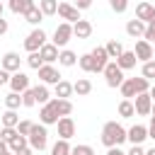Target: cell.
<instances>
[{
  "instance_id": "6da1fadb",
  "label": "cell",
  "mask_w": 155,
  "mask_h": 155,
  "mask_svg": "<svg viewBox=\"0 0 155 155\" xmlns=\"http://www.w3.org/2000/svg\"><path fill=\"white\" fill-rule=\"evenodd\" d=\"M126 128L119 124V121H107L102 126V145L104 148H114V145H121L126 143Z\"/></svg>"
},
{
  "instance_id": "7a4b0ae2",
  "label": "cell",
  "mask_w": 155,
  "mask_h": 155,
  "mask_svg": "<svg viewBox=\"0 0 155 155\" xmlns=\"http://www.w3.org/2000/svg\"><path fill=\"white\" fill-rule=\"evenodd\" d=\"M121 97L124 99H131V97H136V94H140V92H150V80L148 78H126L124 82H121Z\"/></svg>"
},
{
  "instance_id": "3957f363",
  "label": "cell",
  "mask_w": 155,
  "mask_h": 155,
  "mask_svg": "<svg viewBox=\"0 0 155 155\" xmlns=\"http://www.w3.org/2000/svg\"><path fill=\"white\" fill-rule=\"evenodd\" d=\"M29 138V145L34 148V150H46V145H48V131H46V126L39 121V124H34L31 126V133L27 136Z\"/></svg>"
},
{
  "instance_id": "277c9868",
  "label": "cell",
  "mask_w": 155,
  "mask_h": 155,
  "mask_svg": "<svg viewBox=\"0 0 155 155\" xmlns=\"http://www.w3.org/2000/svg\"><path fill=\"white\" fill-rule=\"evenodd\" d=\"M104 80H107V87H121V82L126 80L124 78V70L119 68L116 61H109L107 68H104Z\"/></svg>"
},
{
  "instance_id": "5b68a950",
  "label": "cell",
  "mask_w": 155,
  "mask_h": 155,
  "mask_svg": "<svg viewBox=\"0 0 155 155\" xmlns=\"http://www.w3.org/2000/svg\"><path fill=\"white\" fill-rule=\"evenodd\" d=\"M70 39H73V24H70V22H61V24L56 27V31H53L51 44H56L58 48H65Z\"/></svg>"
},
{
  "instance_id": "8992f818",
  "label": "cell",
  "mask_w": 155,
  "mask_h": 155,
  "mask_svg": "<svg viewBox=\"0 0 155 155\" xmlns=\"http://www.w3.org/2000/svg\"><path fill=\"white\" fill-rule=\"evenodd\" d=\"M44 44H46V31H44L41 27H34V29L29 31V36L24 39V48H27V53L39 51Z\"/></svg>"
},
{
  "instance_id": "52a82bcc",
  "label": "cell",
  "mask_w": 155,
  "mask_h": 155,
  "mask_svg": "<svg viewBox=\"0 0 155 155\" xmlns=\"http://www.w3.org/2000/svg\"><path fill=\"white\" fill-rule=\"evenodd\" d=\"M36 73H39V80H41L44 85H56V82H61V80H63V78H61V73L53 68V63H44Z\"/></svg>"
},
{
  "instance_id": "ba28073f",
  "label": "cell",
  "mask_w": 155,
  "mask_h": 155,
  "mask_svg": "<svg viewBox=\"0 0 155 155\" xmlns=\"http://www.w3.org/2000/svg\"><path fill=\"white\" fill-rule=\"evenodd\" d=\"M133 107H136V114H138V116H150V111H153V97H150V92L136 94Z\"/></svg>"
},
{
  "instance_id": "9c48e42d",
  "label": "cell",
  "mask_w": 155,
  "mask_h": 155,
  "mask_svg": "<svg viewBox=\"0 0 155 155\" xmlns=\"http://www.w3.org/2000/svg\"><path fill=\"white\" fill-rule=\"evenodd\" d=\"M58 111H56V107H53V102L48 99L46 104H41V111H39V121L44 124V126H53V124H58Z\"/></svg>"
},
{
  "instance_id": "30bf717a",
  "label": "cell",
  "mask_w": 155,
  "mask_h": 155,
  "mask_svg": "<svg viewBox=\"0 0 155 155\" xmlns=\"http://www.w3.org/2000/svg\"><path fill=\"white\" fill-rule=\"evenodd\" d=\"M63 22H70V24H75L78 19H82L80 17V10L75 7V5H68V2H58V12H56Z\"/></svg>"
},
{
  "instance_id": "8fae6325",
  "label": "cell",
  "mask_w": 155,
  "mask_h": 155,
  "mask_svg": "<svg viewBox=\"0 0 155 155\" xmlns=\"http://www.w3.org/2000/svg\"><path fill=\"white\" fill-rule=\"evenodd\" d=\"M148 138V126H143V124H136V126H131L128 128V133H126V140L131 143V145H143V140Z\"/></svg>"
},
{
  "instance_id": "7c38bea8",
  "label": "cell",
  "mask_w": 155,
  "mask_h": 155,
  "mask_svg": "<svg viewBox=\"0 0 155 155\" xmlns=\"http://www.w3.org/2000/svg\"><path fill=\"white\" fill-rule=\"evenodd\" d=\"M10 90L12 92H24V90H29V75L27 73H22V70H17V73H12V78H10Z\"/></svg>"
},
{
  "instance_id": "4fadbf2b",
  "label": "cell",
  "mask_w": 155,
  "mask_h": 155,
  "mask_svg": "<svg viewBox=\"0 0 155 155\" xmlns=\"http://www.w3.org/2000/svg\"><path fill=\"white\" fill-rule=\"evenodd\" d=\"M56 126H58V138H65V140H70V138L75 136V121H73L70 116H61Z\"/></svg>"
},
{
  "instance_id": "5bb4252c",
  "label": "cell",
  "mask_w": 155,
  "mask_h": 155,
  "mask_svg": "<svg viewBox=\"0 0 155 155\" xmlns=\"http://www.w3.org/2000/svg\"><path fill=\"white\" fill-rule=\"evenodd\" d=\"M133 53H136V58H138L140 63H145V61H150V58H153V44H150V41H145V39H138V41H136Z\"/></svg>"
},
{
  "instance_id": "9a60e30c",
  "label": "cell",
  "mask_w": 155,
  "mask_h": 155,
  "mask_svg": "<svg viewBox=\"0 0 155 155\" xmlns=\"http://www.w3.org/2000/svg\"><path fill=\"white\" fill-rule=\"evenodd\" d=\"M90 53H92V58H94V73H104V68H107V63H109L107 48H104V46H97V48H92Z\"/></svg>"
},
{
  "instance_id": "2e32d148",
  "label": "cell",
  "mask_w": 155,
  "mask_h": 155,
  "mask_svg": "<svg viewBox=\"0 0 155 155\" xmlns=\"http://www.w3.org/2000/svg\"><path fill=\"white\" fill-rule=\"evenodd\" d=\"M136 17L143 19L145 24L153 22V19H155V5H153V2H145V0L138 2V5H136Z\"/></svg>"
},
{
  "instance_id": "e0dca14e",
  "label": "cell",
  "mask_w": 155,
  "mask_h": 155,
  "mask_svg": "<svg viewBox=\"0 0 155 155\" xmlns=\"http://www.w3.org/2000/svg\"><path fill=\"white\" fill-rule=\"evenodd\" d=\"M19 65H22V58H19V53H15V51H7V53L2 56V65H0V68H5L7 73H17V70H19Z\"/></svg>"
},
{
  "instance_id": "ac0fdd59",
  "label": "cell",
  "mask_w": 155,
  "mask_h": 155,
  "mask_svg": "<svg viewBox=\"0 0 155 155\" xmlns=\"http://www.w3.org/2000/svg\"><path fill=\"white\" fill-rule=\"evenodd\" d=\"M145 27H148V24H145L143 19H138V17H136V19H128V22H126V34L133 36V39H138V36L145 34Z\"/></svg>"
},
{
  "instance_id": "d6986e66",
  "label": "cell",
  "mask_w": 155,
  "mask_h": 155,
  "mask_svg": "<svg viewBox=\"0 0 155 155\" xmlns=\"http://www.w3.org/2000/svg\"><path fill=\"white\" fill-rule=\"evenodd\" d=\"M34 5H36L34 0H10V2H7L10 12H15V15H22V17H24V15H27V12H29Z\"/></svg>"
},
{
  "instance_id": "ffe728a7",
  "label": "cell",
  "mask_w": 155,
  "mask_h": 155,
  "mask_svg": "<svg viewBox=\"0 0 155 155\" xmlns=\"http://www.w3.org/2000/svg\"><path fill=\"white\" fill-rule=\"evenodd\" d=\"M116 63H119V68L126 73V70H131V68H136V63H138V58H136V53L133 51H126L124 48V53L116 58Z\"/></svg>"
},
{
  "instance_id": "44dd1931",
  "label": "cell",
  "mask_w": 155,
  "mask_h": 155,
  "mask_svg": "<svg viewBox=\"0 0 155 155\" xmlns=\"http://www.w3.org/2000/svg\"><path fill=\"white\" fill-rule=\"evenodd\" d=\"M92 34V24H90V19H78L75 24H73V36H78V39H87Z\"/></svg>"
},
{
  "instance_id": "7402d4cb",
  "label": "cell",
  "mask_w": 155,
  "mask_h": 155,
  "mask_svg": "<svg viewBox=\"0 0 155 155\" xmlns=\"http://www.w3.org/2000/svg\"><path fill=\"white\" fill-rule=\"evenodd\" d=\"M39 53H41V58H44V63H56L58 61V46L56 44H44L41 48H39Z\"/></svg>"
},
{
  "instance_id": "603a6c76",
  "label": "cell",
  "mask_w": 155,
  "mask_h": 155,
  "mask_svg": "<svg viewBox=\"0 0 155 155\" xmlns=\"http://www.w3.org/2000/svg\"><path fill=\"white\" fill-rule=\"evenodd\" d=\"M75 63H78V53L70 51V48H61V53H58V65H63V68H73Z\"/></svg>"
},
{
  "instance_id": "cb8c5ba5",
  "label": "cell",
  "mask_w": 155,
  "mask_h": 155,
  "mask_svg": "<svg viewBox=\"0 0 155 155\" xmlns=\"http://www.w3.org/2000/svg\"><path fill=\"white\" fill-rule=\"evenodd\" d=\"M51 102H53V107H56L58 116H70V114H73V102H70V99H61V97H53Z\"/></svg>"
},
{
  "instance_id": "d4e9b609",
  "label": "cell",
  "mask_w": 155,
  "mask_h": 155,
  "mask_svg": "<svg viewBox=\"0 0 155 155\" xmlns=\"http://www.w3.org/2000/svg\"><path fill=\"white\" fill-rule=\"evenodd\" d=\"M53 94H56V97H61V99H68V97L73 94V82H68V80L56 82V85H53Z\"/></svg>"
},
{
  "instance_id": "484cf974",
  "label": "cell",
  "mask_w": 155,
  "mask_h": 155,
  "mask_svg": "<svg viewBox=\"0 0 155 155\" xmlns=\"http://www.w3.org/2000/svg\"><path fill=\"white\" fill-rule=\"evenodd\" d=\"M44 17H46V15L41 12V7H39V5H34V7H31V10L27 12V15H24V19H27V22H29L31 27H39V24L44 22Z\"/></svg>"
},
{
  "instance_id": "4316f807",
  "label": "cell",
  "mask_w": 155,
  "mask_h": 155,
  "mask_svg": "<svg viewBox=\"0 0 155 155\" xmlns=\"http://www.w3.org/2000/svg\"><path fill=\"white\" fill-rule=\"evenodd\" d=\"M73 92H75L78 97H85V94L92 92V82H90L87 78H80L78 82H73Z\"/></svg>"
},
{
  "instance_id": "83f0119b",
  "label": "cell",
  "mask_w": 155,
  "mask_h": 155,
  "mask_svg": "<svg viewBox=\"0 0 155 155\" xmlns=\"http://www.w3.org/2000/svg\"><path fill=\"white\" fill-rule=\"evenodd\" d=\"M119 116H121V119H131V116H136V107H133L131 99H121V102H119Z\"/></svg>"
},
{
  "instance_id": "f1b7e54d",
  "label": "cell",
  "mask_w": 155,
  "mask_h": 155,
  "mask_svg": "<svg viewBox=\"0 0 155 155\" xmlns=\"http://www.w3.org/2000/svg\"><path fill=\"white\" fill-rule=\"evenodd\" d=\"M70 143L65 140V138H58L56 143H53V148H51V155H70Z\"/></svg>"
},
{
  "instance_id": "f546056e",
  "label": "cell",
  "mask_w": 155,
  "mask_h": 155,
  "mask_svg": "<svg viewBox=\"0 0 155 155\" xmlns=\"http://www.w3.org/2000/svg\"><path fill=\"white\" fill-rule=\"evenodd\" d=\"M104 48H107V53H109V58H114V61H116V58H119V56L124 53V46H121V41H116V39H111V41H107V46H104Z\"/></svg>"
},
{
  "instance_id": "4dcf8cb0",
  "label": "cell",
  "mask_w": 155,
  "mask_h": 155,
  "mask_svg": "<svg viewBox=\"0 0 155 155\" xmlns=\"http://www.w3.org/2000/svg\"><path fill=\"white\" fill-rule=\"evenodd\" d=\"M78 65H80L85 73H94V58H92V53H82V56H78Z\"/></svg>"
},
{
  "instance_id": "1f68e13d",
  "label": "cell",
  "mask_w": 155,
  "mask_h": 155,
  "mask_svg": "<svg viewBox=\"0 0 155 155\" xmlns=\"http://www.w3.org/2000/svg\"><path fill=\"white\" fill-rule=\"evenodd\" d=\"M0 119H2V126H12V128H17V124H19V114H17V109H7Z\"/></svg>"
},
{
  "instance_id": "d6a6232c",
  "label": "cell",
  "mask_w": 155,
  "mask_h": 155,
  "mask_svg": "<svg viewBox=\"0 0 155 155\" xmlns=\"http://www.w3.org/2000/svg\"><path fill=\"white\" fill-rule=\"evenodd\" d=\"M34 94H36V104H46V102L51 99V92H48V87H46L44 82L34 87Z\"/></svg>"
},
{
  "instance_id": "836d02e7",
  "label": "cell",
  "mask_w": 155,
  "mask_h": 155,
  "mask_svg": "<svg viewBox=\"0 0 155 155\" xmlns=\"http://www.w3.org/2000/svg\"><path fill=\"white\" fill-rule=\"evenodd\" d=\"M7 145H10V150H12V153H17V150H22V148H27V145H29V138H27V136H22V133H17Z\"/></svg>"
},
{
  "instance_id": "e575fe53",
  "label": "cell",
  "mask_w": 155,
  "mask_h": 155,
  "mask_svg": "<svg viewBox=\"0 0 155 155\" xmlns=\"http://www.w3.org/2000/svg\"><path fill=\"white\" fill-rule=\"evenodd\" d=\"M39 7L46 17H51V15L58 12V0H39Z\"/></svg>"
},
{
  "instance_id": "d590c367",
  "label": "cell",
  "mask_w": 155,
  "mask_h": 155,
  "mask_svg": "<svg viewBox=\"0 0 155 155\" xmlns=\"http://www.w3.org/2000/svg\"><path fill=\"white\" fill-rule=\"evenodd\" d=\"M24 61H27V65H29L31 70H39V68L44 65V58H41V53H39V51H31Z\"/></svg>"
},
{
  "instance_id": "8d00e7d4",
  "label": "cell",
  "mask_w": 155,
  "mask_h": 155,
  "mask_svg": "<svg viewBox=\"0 0 155 155\" xmlns=\"http://www.w3.org/2000/svg\"><path fill=\"white\" fill-rule=\"evenodd\" d=\"M5 107H7V109H19V107H22V94H19V92H10V94L5 97Z\"/></svg>"
},
{
  "instance_id": "74e56055",
  "label": "cell",
  "mask_w": 155,
  "mask_h": 155,
  "mask_svg": "<svg viewBox=\"0 0 155 155\" xmlns=\"http://www.w3.org/2000/svg\"><path fill=\"white\" fill-rule=\"evenodd\" d=\"M140 75H143V78H148V80H153V78H155V58H150V61H145V63H143Z\"/></svg>"
},
{
  "instance_id": "f35d334b",
  "label": "cell",
  "mask_w": 155,
  "mask_h": 155,
  "mask_svg": "<svg viewBox=\"0 0 155 155\" xmlns=\"http://www.w3.org/2000/svg\"><path fill=\"white\" fill-rule=\"evenodd\" d=\"M70 155H94V150H92V145H87V143H78V145L70 148Z\"/></svg>"
},
{
  "instance_id": "ab89813d",
  "label": "cell",
  "mask_w": 155,
  "mask_h": 155,
  "mask_svg": "<svg viewBox=\"0 0 155 155\" xmlns=\"http://www.w3.org/2000/svg\"><path fill=\"white\" fill-rule=\"evenodd\" d=\"M34 104H36V94H34V87H29L22 92V107H34Z\"/></svg>"
},
{
  "instance_id": "60d3db41",
  "label": "cell",
  "mask_w": 155,
  "mask_h": 155,
  "mask_svg": "<svg viewBox=\"0 0 155 155\" xmlns=\"http://www.w3.org/2000/svg\"><path fill=\"white\" fill-rule=\"evenodd\" d=\"M109 7L116 12V15H124L128 10V0H109Z\"/></svg>"
},
{
  "instance_id": "b9f144b4",
  "label": "cell",
  "mask_w": 155,
  "mask_h": 155,
  "mask_svg": "<svg viewBox=\"0 0 155 155\" xmlns=\"http://www.w3.org/2000/svg\"><path fill=\"white\" fill-rule=\"evenodd\" d=\"M19 131L17 128H12V126H2V131H0V140H5V143H10L15 136H17Z\"/></svg>"
},
{
  "instance_id": "7bdbcfd3",
  "label": "cell",
  "mask_w": 155,
  "mask_h": 155,
  "mask_svg": "<svg viewBox=\"0 0 155 155\" xmlns=\"http://www.w3.org/2000/svg\"><path fill=\"white\" fill-rule=\"evenodd\" d=\"M31 126H34V121H29V119H22V121L17 124V131H19L22 136H29V133H31Z\"/></svg>"
},
{
  "instance_id": "ee69618b",
  "label": "cell",
  "mask_w": 155,
  "mask_h": 155,
  "mask_svg": "<svg viewBox=\"0 0 155 155\" xmlns=\"http://www.w3.org/2000/svg\"><path fill=\"white\" fill-rule=\"evenodd\" d=\"M143 39H145V41H150V44H155V19H153V22H148Z\"/></svg>"
},
{
  "instance_id": "f6af8a7d",
  "label": "cell",
  "mask_w": 155,
  "mask_h": 155,
  "mask_svg": "<svg viewBox=\"0 0 155 155\" xmlns=\"http://www.w3.org/2000/svg\"><path fill=\"white\" fill-rule=\"evenodd\" d=\"M10 78H12V73H7L5 68H0V87L2 85H10Z\"/></svg>"
},
{
  "instance_id": "bcb514c9",
  "label": "cell",
  "mask_w": 155,
  "mask_h": 155,
  "mask_svg": "<svg viewBox=\"0 0 155 155\" xmlns=\"http://www.w3.org/2000/svg\"><path fill=\"white\" fill-rule=\"evenodd\" d=\"M75 7L78 10H90L92 7V0H75Z\"/></svg>"
},
{
  "instance_id": "7dc6e473",
  "label": "cell",
  "mask_w": 155,
  "mask_h": 155,
  "mask_svg": "<svg viewBox=\"0 0 155 155\" xmlns=\"http://www.w3.org/2000/svg\"><path fill=\"white\" fill-rule=\"evenodd\" d=\"M128 155H145V148H143V145H131Z\"/></svg>"
},
{
  "instance_id": "c3c4849f",
  "label": "cell",
  "mask_w": 155,
  "mask_h": 155,
  "mask_svg": "<svg viewBox=\"0 0 155 155\" xmlns=\"http://www.w3.org/2000/svg\"><path fill=\"white\" fill-rule=\"evenodd\" d=\"M107 155H128V153H124L119 145H114V148H107Z\"/></svg>"
},
{
  "instance_id": "681fc988",
  "label": "cell",
  "mask_w": 155,
  "mask_h": 155,
  "mask_svg": "<svg viewBox=\"0 0 155 155\" xmlns=\"http://www.w3.org/2000/svg\"><path fill=\"white\" fill-rule=\"evenodd\" d=\"M148 138L155 140V116H150V126H148Z\"/></svg>"
},
{
  "instance_id": "f907efd6",
  "label": "cell",
  "mask_w": 155,
  "mask_h": 155,
  "mask_svg": "<svg viewBox=\"0 0 155 155\" xmlns=\"http://www.w3.org/2000/svg\"><path fill=\"white\" fill-rule=\"evenodd\" d=\"M7 29H10L7 19H2V17H0V36H5V34H7Z\"/></svg>"
},
{
  "instance_id": "816d5d0a",
  "label": "cell",
  "mask_w": 155,
  "mask_h": 155,
  "mask_svg": "<svg viewBox=\"0 0 155 155\" xmlns=\"http://www.w3.org/2000/svg\"><path fill=\"white\" fill-rule=\"evenodd\" d=\"M15 155H34V148H31V145H27V148H22V150H17Z\"/></svg>"
},
{
  "instance_id": "f5cc1de1",
  "label": "cell",
  "mask_w": 155,
  "mask_h": 155,
  "mask_svg": "<svg viewBox=\"0 0 155 155\" xmlns=\"http://www.w3.org/2000/svg\"><path fill=\"white\" fill-rule=\"evenodd\" d=\"M5 150H10V145H7L5 140H0V153H5Z\"/></svg>"
},
{
  "instance_id": "db71d44e",
  "label": "cell",
  "mask_w": 155,
  "mask_h": 155,
  "mask_svg": "<svg viewBox=\"0 0 155 155\" xmlns=\"http://www.w3.org/2000/svg\"><path fill=\"white\" fill-rule=\"evenodd\" d=\"M150 97H153V102H155V85L150 87Z\"/></svg>"
},
{
  "instance_id": "11a10c76",
  "label": "cell",
  "mask_w": 155,
  "mask_h": 155,
  "mask_svg": "<svg viewBox=\"0 0 155 155\" xmlns=\"http://www.w3.org/2000/svg\"><path fill=\"white\" fill-rule=\"evenodd\" d=\"M145 155H155V148H148V150H145Z\"/></svg>"
},
{
  "instance_id": "9f6ffc18",
  "label": "cell",
  "mask_w": 155,
  "mask_h": 155,
  "mask_svg": "<svg viewBox=\"0 0 155 155\" xmlns=\"http://www.w3.org/2000/svg\"><path fill=\"white\" fill-rule=\"evenodd\" d=\"M0 155H15V153H12V150H5V153H0Z\"/></svg>"
},
{
  "instance_id": "6f0895ef",
  "label": "cell",
  "mask_w": 155,
  "mask_h": 155,
  "mask_svg": "<svg viewBox=\"0 0 155 155\" xmlns=\"http://www.w3.org/2000/svg\"><path fill=\"white\" fill-rule=\"evenodd\" d=\"M150 116H155V102H153V111H150Z\"/></svg>"
},
{
  "instance_id": "680465c9",
  "label": "cell",
  "mask_w": 155,
  "mask_h": 155,
  "mask_svg": "<svg viewBox=\"0 0 155 155\" xmlns=\"http://www.w3.org/2000/svg\"><path fill=\"white\" fill-rule=\"evenodd\" d=\"M0 17H2V2H0Z\"/></svg>"
},
{
  "instance_id": "91938a15",
  "label": "cell",
  "mask_w": 155,
  "mask_h": 155,
  "mask_svg": "<svg viewBox=\"0 0 155 155\" xmlns=\"http://www.w3.org/2000/svg\"><path fill=\"white\" fill-rule=\"evenodd\" d=\"M153 58H155V46H153Z\"/></svg>"
}]
</instances>
